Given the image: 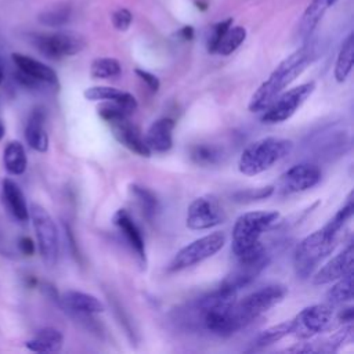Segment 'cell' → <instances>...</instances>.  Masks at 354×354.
<instances>
[{"instance_id": "7402d4cb", "label": "cell", "mask_w": 354, "mask_h": 354, "mask_svg": "<svg viewBox=\"0 0 354 354\" xmlns=\"http://www.w3.org/2000/svg\"><path fill=\"white\" fill-rule=\"evenodd\" d=\"M336 3V0H311L307 8L304 10L299 26H297V37L300 41L306 43L311 39L317 25L322 19L324 14Z\"/></svg>"}, {"instance_id": "9c48e42d", "label": "cell", "mask_w": 354, "mask_h": 354, "mask_svg": "<svg viewBox=\"0 0 354 354\" xmlns=\"http://www.w3.org/2000/svg\"><path fill=\"white\" fill-rule=\"evenodd\" d=\"M11 59L17 68L15 80L30 90H37L43 86H58L57 72L44 62L21 53H12Z\"/></svg>"}, {"instance_id": "d4e9b609", "label": "cell", "mask_w": 354, "mask_h": 354, "mask_svg": "<svg viewBox=\"0 0 354 354\" xmlns=\"http://www.w3.org/2000/svg\"><path fill=\"white\" fill-rule=\"evenodd\" d=\"M64 344V335L55 328H43L25 342V347L33 353H58Z\"/></svg>"}, {"instance_id": "8992f818", "label": "cell", "mask_w": 354, "mask_h": 354, "mask_svg": "<svg viewBox=\"0 0 354 354\" xmlns=\"http://www.w3.org/2000/svg\"><path fill=\"white\" fill-rule=\"evenodd\" d=\"M29 218L32 220L37 249L43 263L47 267H54L59 256V236L55 221L50 213L37 203L29 206Z\"/></svg>"}, {"instance_id": "ba28073f", "label": "cell", "mask_w": 354, "mask_h": 354, "mask_svg": "<svg viewBox=\"0 0 354 354\" xmlns=\"http://www.w3.org/2000/svg\"><path fill=\"white\" fill-rule=\"evenodd\" d=\"M32 44L46 58L61 59L80 53L86 47V40L79 33L59 30L33 35Z\"/></svg>"}, {"instance_id": "6da1fadb", "label": "cell", "mask_w": 354, "mask_h": 354, "mask_svg": "<svg viewBox=\"0 0 354 354\" xmlns=\"http://www.w3.org/2000/svg\"><path fill=\"white\" fill-rule=\"evenodd\" d=\"M353 212L354 203L353 195L350 194L346 203L322 228L311 232L297 245L293 256V266L299 278H308L317 266L335 249L340 231L353 217Z\"/></svg>"}, {"instance_id": "30bf717a", "label": "cell", "mask_w": 354, "mask_h": 354, "mask_svg": "<svg viewBox=\"0 0 354 354\" xmlns=\"http://www.w3.org/2000/svg\"><path fill=\"white\" fill-rule=\"evenodd\" d=\"M314 88L315 83L307 82L282 93L281 95H277L275 100L264 109L261 122L267 124H275L288 120L313 94Z\"/></svg>"}, {"instance_id": "f35d334b", "label": "cell", "mask_w": 354, "mask_h": 354, "mask_svg": "<svg viewBox=\"0 0 354 354\" xmlns=\"http://www.w3.org/2000/svg\"><path fill=\"white\" fill-rule=\"evenodd\" d=\"M134 72L152 91H156L159 88V79L155 75H152L147 71H142V69H136Z\"/></svg>"}, {"instance_id": "4316f807", "label": "cell", "mask_w": 354, "mask_h": 354, "mask_svg": "<svg viewBox=\"0 0 354 354\" xmlns=\"http://www.w3.org/2000/svg\"><path fill=\"white\" fill-rule=\"evenodd\" d=\"M353 59H354V36L348 33V36L343 40L342 47L339 50L336 64H335V79L342 83L347 79L353 69Z\"/></svg>"}, {"instance_id": "d6a6232c", "label": "cell", "mask_w": 354, "mask_h": 354, "mask_svg": "<svg viewBox=\"0 0 354 354\" xmlns=\"http://www.w3.org/2000/svg\"><path fill=\"white\" fill-rule=\"evenodd\" d=\"M290 321H285V322H281L278 325H274V326H270L267 329H264L263 332H260L253 344L256 347H266V346H270L278 340H281L282 337L290 335Z\"/></svg>"}, {"instance_id": "52a82bcc", "label": "cell", "mask_w": 354, "mask_h": 354, "mask_svg": "<svg viewBox=\"0 0 354 354\" xmlns=\"http://www.w3.org/2000/svg\"><path fill=\"white\" fill-rule=\"evenodd\" d=\"M286 292L288 290L285 286L272 283L263 286L245 296L241 301H236L234 306V314L239 328L246 326L253 319L282 301L286 296Z\"/></svg>"}, {"instance_id": "d6986e66", "label": "cell", "mask_w": 354, "mask_h": 354, "mask_svg": "<svg viewBox=\"0 0 354 354\" xmlns=\"http://www.w3.org/2000/svg\"><path fill=\"white\" fill-rule=\"evenodd\" d=\"M58 300L65 310L84 318L105 310L100 299L80 290H66L59 296Z\"/></svg>"}, {"instance_id": "8fae6325", "label": "cell", "mask_w": 354, "mask_h": 354, "mask_svg": "<svg viewBox=\"0 0 354 354\" xmlns=\"http://www.w3.org/2000/svg\"><path fill=\"white\" fill-rule=\"evenodd\" d=\"M224 243L225 236L223 232H212L199 239H195L176 253L169 264V271H180L195 266L216 254L224 246Z\"/></svg>"}, {"instance_id": "5bb4252c", "label": "cell", "mask_w": 354, "mask_h": 354, "mask_svg": "<svg viewBox=\"0 0 354 354\" xmlns=\"http://www.w3.org/2000/svg\"><path fill=\"white\" fill-rule=\"evenodd\" d=\"M321 180V170L317 165L301 162L289 167L279 178V191L282 194H297L317 185Z\"/></svg>"}, {"instance_id": "603a6c76", "label": "cell", "mask_w": 354, "mask_h": 354, "mask_svg": "<svg viewBox=\"0 0 354 354\" xmlns=\"http://www.w3.org/2000/svg\"><path fill=\"white\" fill-rule=\"evenodd\" d=\"M1 196L8 212L14 216V218H17L21 223L29 220V206L26 198L19 185L14 180L4 178L1 181Z\"/></svg>"}, {"instance_id": "cb8c5ba5", "label": "cell", "mask_w": 354, "mask_h": 354, "mask_svg": "<svg viewBox=\"0 0 354 354\" xmlns=\"http://www.w3.org/2000/svg\"><path fill=\"white\" fill-rule=\"evenodd\" d=\"M136 109H137V101L134 95L126 91H123L115 100H108L101 102L97 108L100 118L104 119L106 123H111L123 118H129Z\"/></svg>"}, {"instance_id": "f546056e", "label": "cell", "mask_w": 354, "mask_h": 354, "mask_svg": "<svg viewBox=\"0 0 354 354\" xmlns=\"http://www.w3.org/2000/svg\"><path fill=\"white\" fill-rule=\"evenodd\" d=\"M246 39V29L243 26H230L220 39L216 53L220 55H230L234 53Z\"/></svg>"}, {"instance_id": "7c38bea8", "label": "cell", "mask_w": 354, "mask_h": 354, "mask_svg": "<svg viewBox=\"0 0 354 354\" xmlns=\"http://www.w3.org/2000/svg\"><path fill=\"white\" fill-rule=\"evenodd\" d=\"M333 306L313 304L303 308L293 319H290V333L299 339H310L332 325Z\"/></svg>"}, {"instance_id": "e0dca14e", "label": "cell", "mask_w": 354, "mask_h": 354, "mask_svg": "<svg viewBox=\"0 0 354 354\" xmlns=\"http://www.w3.org/2000/svg\"><path fill=\"white\" fill-rule=\"evenodd\" d=\"M113 225L119 230V232L124 236L126 242L129 243V246L131 248V250L136 253V256L138 257L140 263L145 266L147 261V254H145V242L141 234V230L138 228V225L134 223V220L131 218V216L129 214L127 210L124 209H119L115 214H113Z\"/></svg>"}, {"instance_id": "ffe728a7", "label": "cell", "mask_w": 354, "mask_h": 354, "mask_svg": "<svg viewBox=\"0 0 354 354\" xmlns=\"http://www.w3.org/2000/svg\"><path fill=\"white\" fill-rule=\"evenodd\" d=\"M174 120L170 118H160L155 120L147 130L144 141L151 152H166L173 145Z\"/></svg>"}, {"instance_id": "9a60e30c", "label": "cell", "mask_w": 354, "mask_h": 354, "mask_svg": "<svg viewBox=\"0 0 354 354\" xmlns=\"http://www.w3.org/2000/svg\"><path fill=\"white\" fill-rule=\"evenodd\" d=\"M268 261L270 257L267 252L249 260H238L236 267L224 278L221 285L228 286L238 292L241 288L253 282L257 278V275L267 267Z\"/></svg>"}, {"instance_id": "2e32d148", "label": "cell", "mask_w": 354, "mask_h": 354, "mask_svg": "<svg viewBox=\"0 0 354 354\" xmlns=\"http://www.w3.org/2000/svg\"><path fill=\"white\" fill-rule=\"evenodd\" d=\"M353 243H348L339 254L330 259L324 267H321L313 277L314 285H325L336 281L353 271Z\"/></svg>"}, {"instance_id": "4dcf8cb0", "label": "cell", "mask_w": 354, "mask_h": 354, "mask_svg": "<svg viewBox=\"0 0 354 354\" xmlns=\"http://www.w3.org/2000/svg\"><path fill=\"white\" fill-rule=\"evenodd\" d=\"M122 72V66L118 59L104 57L95 58L90 66V75L94 79H112L119 76Z\"/></svg>"}, {"instance_id": "f1b7e54d", "label": "cell", "mask_w": 354, "mask_h": 354, "mask_svg": "<svg viewBox=\"0 0 354 354\" xmlns=\"http://www.w3.org/2000/svg\"><path fill=\"white\" fill-rule=\"evenodd\" d=\"M337 282L326 292V301L332 306L353 300V271L336 279Z\"/></svg>"}, {"instance_id": "74e56055", "label": "cell", "mask_w": 354, "mask_h": 354, "mask_svg": "<svg viewBox=\"0 0 354 354\" xmlns=\"http://www.w3.org/2000/svg\"><path fill=\"white\" fill-rule=\"evenodd\" d=\"M272 192H274V187L268 185V187H263V188H257V189H248V191L238 192V194H235V198L238 201H257V199L268 198Z\"/></svg>"}, {"instance_id": "7a4b0ae2", "label": "cell", "mask_w": 354, "mask_h": 354, "mask_svg": "<svg viewBox=\"0 0 354 354\" xmlns=\"http://www.w3.org/2000/svg\"><path fill=\"white\" fill-rule=\"evenodd\" d=\"M235 303L236 290L220 285L218 289L198 299L188 307L189 322H194L209 333L231 336L241 329L234 314Z\"/></svg>"}, {"instance_id": "5b68a950", "label": "cell", "mask_w": 354, "mask_h": 354, "mask_svg": "<svg viewBox=\"0 0 354 354\" xmlns=\"http://www.w3.org/2000/svg\"><path fill=\"white\" fill-rule=\"evenodd\" d=\"M293 142L278 137H266L252 142L242 152L238 160V169L242 174L256 176L272 167L277 162L292 152Z\"/></svg>"}, {"instance_id": "7bdbcfd3", "label": "cell", "mask_w": 354, "mask_h": 354, "mask_svg": "<svg viewBox=\"0 0 354 354\" xmlns=\"http://www.w3.org/2000/svg\"><path fill=\"white\" fill-rule=\"evenodd\" d=\"M4 134H6V126H4V123L0 120V141L3 140Z\"/></svg>"}, {"instance_id": "277c9868", "label": "cell", "mask_w": 354, "mask_h": 354, "mask_svg": "<svg viewBox=\"0 0 354 354\" xmlns=\"http://www.w3.org/2000/svg\"><path fill=\"white\" fill-rule=\"evenodd\" d=\"M279 218L275 210H254L239 216L232 228V253L236 260H249L266 252L260 236Z\"/></svg>"}, {"instance_id": "8d00e7d4", "label": "cell", "mask_w": 354, "mask_h": 354, "mask_svg": "<svg viewBox=\"0 0 354 354\" xmlns=\"http://www.w3.org/2000/svg\"><path fill=\"white\" fill-rule=\"evenodd\" d=\"M111 21H112V25H113V28L116 30L124 32V30H127L130 28L131 21H133V15H131V12L127 8H118L112 14Z\"/></svg>"}, {"instance_id": "44dd1931", "label": "cell", "mask_w": 354, "mask_h": 354, "mask_svg": "<svg viewBox=\"0 0 354 354\" xmlns=\"http://www.w3.org/2000/svg\"><path fill=\"white\" fill-rule=\"evenodd\" d=\"M46 111L41 106L35 108L25 126V140L28 145L37 152H47L48 149V134L44 127Z\"/></svg>"}, {"instance_id": "3957f363", "label": "cell", "mask_w": 354, "mask_h": 354, "mask_svg": "<svg viewBox=\"0 0 354 354\" xmlns=\"http://www.w3.org/2000/svg\"><path fill=\"white\" fill-rule=\"evenodd\" d=\"M317 58V47L313 41L307 40L303 46L288 55L283 61L278 64V66L272 71L267 80H264L259 88L253 93L249 101L250 112H261L264 111L277 95L282 93V90L290 84L297 76L303 73V71Z\"/></svg>"}, {"instance_id": "60d3db41", "label": "cell", "mask_w": 354, "mask_h": 354, "mask_svg": "<svg viewBox=\"0 0 354 354\" xmlns=\"http://www.w3.org/2000/svg\"><path fill=\"white\" fill-rule=\"evenodd\" d=\"M177 35L181 39H184V40H192V37H194V28L192 26H184V28H181L178 30Z\"/></svg>"}, {"instance_id": "484cf974", "label": "cell", "mask_w": 354, "mask_h": 354, "mask_svg": "<svg viewBox=\"0 0 354 354\" xmlns=\"http://www.w3.org/2000/svg\"><path fill=\"white\" fill-rule=\"evenodd\" d=\"M3 165L8 174L21 176L28 166V158L25 147L19 141H10L3 151Z\"/></svg>"}, {"instance_id": "83f0119b", "label": "cell", "mask_w": 354, "mask_h": 354, "mask_svg": "<svg viewBox=\"0 0 354 354\" xmlns=\"http://www.w3.org/2000/svg\"><path fill=\"white\" fill-rule=\"evenodd\" d=\"M71 15H72V7L66 3H59L43 10L37 15V19L44 26L61 28L69 22Z\"/></svg>"}, {"instance_id": "4fadbf2b", "label": "cell", "mask_w": 354, "mask_h": 354, "mask_svg": "<svg viewBox=\"0 0 354 354\" xmlns=\"http://www.w3.org/2000/svg\"><path fill=\"white\" fill-rule=\"evenodd\" d=\"M225 220V213L214 195H202L194 199L187 210L185 224L191 230H209Z\"/></svg>"}, {"instance_id": "ac0fdd59", "label": "cell", "mask_w": 354, "mask_h": 354, "mask_svg": "<svg viewBox=\"0 0 354 354\" xmlns=\"http://www.w3.org/2000/svg\"><path fill=\"white\" fill-rule=\"evenodd\" d=\"M113 137L127 149L133 151L134 153L140 155V156H145L148 158L151 155L149 148L147 147L144 137L141 136L138 127L136 124H133L129 118H123L115 122L109 123Z\"/></svg>"}, {"instance_id": "d590c367", "label": "cell", "mask_w": 354, "mask_h": 354, "mask_svg": "<svg viewBox=\"0 0 354 354\" xmlns=\"http://www.w3.org/2000/svg\"><path fill=\"white\" fill-rule=\"evenodd\" d=\"M232 22H234L232 18H227V19L220 21L216 25L212 26L210 35L207 37V51L209 53H216V48H217V44H218L220 39L227 32V29L232 25Z\"/></svg>"}, {"instance_id": "ab89813d", "label": "cell", "mask_w": 354, "mask_h": 354, "mask_svg": "<svg viewBox=\"0 0 354 354\" xmlns=\"http://www.w3.org/2000/svg\"><path fill=\"white\" fill-rule=\"evenodd\" d=\"M18 249L24 256H33V253L36 250V246H35V242L32 241V238L21 236L18 239Z\"/></svg>"}, {"instance_id": "1f68e13d", "label": "cell", "mask_w": 354, "mask_h": 354, "mask_svg": "<svg viewBox=\"0 0 354 354\" xmlns=\"http://www.w3.org/2000/svg\"><path fill=\"white\" fill-rule=\"evenodd\" d=\"M191 159L201 166L216 165L221 159V151L212 144H196L189 151Z\"/></svg>"}, {"instance_id": "e575fe53", "label": "cell", "mask_w": 354, "mask_h": 354, "mask_svg": "<svg viewBox=\"0 0 354 354\" xmlns=\"http://www.w3.org/2000/svg\"><path fill=\"white\" fill-rule=\"evenodd\" d=\"M123 91L111 86H94L84 90L83 95L88 101H108L118 98Z\"/></svg>"}, {"instance_id": "b9f144b4", "label": "cell", "mask_w": 354, "mask_h": 354, "mask_svg": "<svg viewBox=\"0 0 354 354\" xmlns=\"http://www.w3.org/2000/svg\"><path fill=\"white\" fill-rule=\"evenodd\" d=\"M4 77H6V69H4V62H3V58L0 57V86L3 84V82H4Z\"/></svg>"}, {"instance_id": "836d02e7", "label": "cell", "mask_w": 354, "mask_h": 354, "mask_svg": "<svg viewBox=\"0 0 354 354\" xmlns=\"http://www.w3.org/2000/svg\"><path fill=\"white\" fill-rule=\"evenodd\" d=\"M130 191L133 194V196L136 198V201L138 202L140 207L142 209L144 214L151 218L155 216V213L158 212V199L156 196L149 191L145 187H140V185H131L130 187Z\"/></svg>"}]
</instances>
